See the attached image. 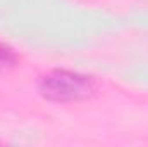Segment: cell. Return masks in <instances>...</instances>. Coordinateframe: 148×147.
<instances>
[{
    "mask_svg": "<svg viewBox=\"0 0 148 147\" xmlns=\"http://www.w3.org/2000/svg\"><path fill=\"white\" fill-rule=\"evenodd\" d=\"M38 90L41 97L50 102H83L97 94V80L76 71L53 69L40 78Z\"/></svg>",
    "mask_w": 148,
    "mask_h": 147,
    "instance_id": "6da1fadb",
    "label": "cell"
},
{
    "mask_svg": "<svg viewBox=\"0 0 148 147\" xmlns=\"http://www.w3.org/2000/svg\"><path fill=\"white\" fill-rule=\"evenodd\" d=\"M17 54L5 43L0 42V68H10L17 62Z\"/></svg>",
    "mask_w": 148,
    "mask_h": 147,
    "instance_id": "7a4b0ae2",
    "label": "cell"
}]
</instances>
